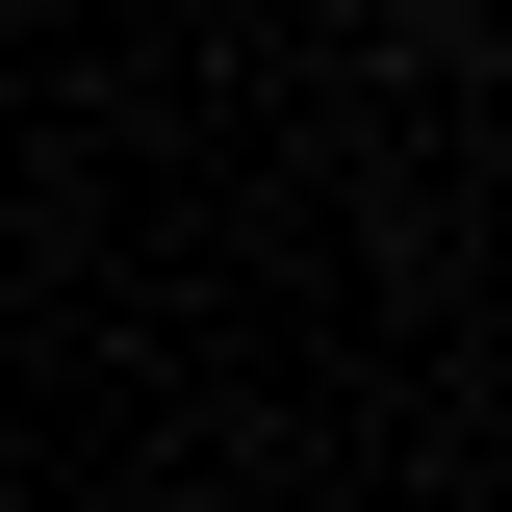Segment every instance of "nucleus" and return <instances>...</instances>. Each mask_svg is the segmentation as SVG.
<instances>
[{
  "label": "nucleus",
  "instance_id": "obj_1",
  "mask_svg": "<svg viewBox=\"0 0 512 512\" xmlns=\"http://www.w3.org/2000/svg\"><path fill=\"white\" fill-rule=\"evenodd\" d=\"M384 26H461V0H384Z\"/></svg>",
  "mask_w": 512,
  "mask_h": 512
}]
</instances>
